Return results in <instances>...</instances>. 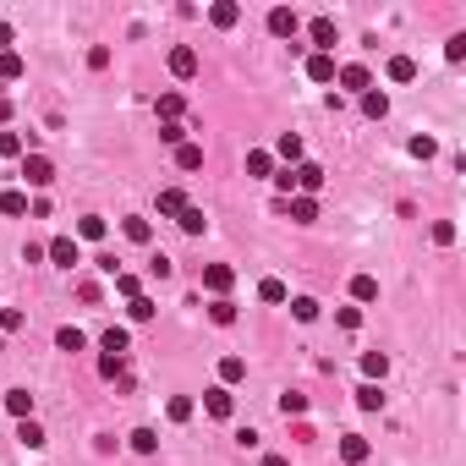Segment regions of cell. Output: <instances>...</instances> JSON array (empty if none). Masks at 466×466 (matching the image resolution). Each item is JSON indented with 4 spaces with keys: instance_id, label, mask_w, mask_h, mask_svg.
Returning a JSON list of instances; mask_svg holds the SVG:
<instances>
[{
    "instance_id": "cell-1",
    "label": "cell",
    "mask_w": 466,
    "mask_h": 466,
    "mask_svg": "<svg viewBox=\"0 0 466 466\" xmlns=\"http://www.w3.org/2000/svg\"><path fill=\"white\" fill-rule=\"evenodd\" d=\"M22 176H28V187H50V181H55V165H50L44 154H22Z\"/></svg>"
},
{
    "instance_id": "cell-2",
    "label": "cell",
    "mask_w": 466,
    "mask_h": 466,
    "mask_svg": "<svg viewBox=\"0 0 466 466\" xmlns=\"http://www.w3.org/2000/svg\"><path fill=\"white\" fill-rule=\"evenodd\" d=\"M44 258H55V263H61V269H72V263H77V236H55V241H50V247H44Z\"/></svg>"
},
{
    "instance_id": "cell-3",
    "label": "cell",
    "mask_w": 466,
    "mask_h": 466,
    "mask_svg": "<svg viewBox=\"0 0 466 466\" xmlns=\"http://www.w3.org/2000/svg\"><path fill=\"white\" fill-rule=\"evenodd\" d=\"M170 72H176V77H198V50H192V44H176V50H170Z\"/></svg>"
},
{
    "instance_id": "cell-4",
    "label": "cell",
    "mask_w": 466,
    "mask_h": 466,
    "mask_svg": "<svg viewBox=\"0 0 466 466\" xmlns=\"http://www.w3.org/2000/svg\"><path fill=\"white\" fill-rule=\"evenodd\" d=\"M269 33H275V39H291V33H297V11H291V6H275V11H269Z\"/></svg>"
},
{
    "instance_id": "cell-5",
    "label": "cell",
    "mask_w": 466,
    "mask_h": 466,
    "mask_svg": "<svg viewBox=\"0 0 466 466\" xmlns=\"http://www.w3.org/2000/svg\"><path fill=\"white\" fill-rule=\"evenodd\" d=\"M231 280H236V269H225V263H209V269H203V285H209L214 297H225V291H231Z\"/></svg>"
},
{
    "instance_id": "cell-6",
    "label": "cell",
    "mask_w": 466,
    "mask_h": 466,
    "mask_svg": "<svg viewBox=\"0 0 466 466\" xmlns=\"http://www.w3.org/2000/svg\"><path fill=\"white\" fill-rule=\"evenodd\" d=\"M203 411H209V417H231V390H225V384H214L209 395H203Z\"/></svg>"
},
{
    "instance_id": "cell-7",
    "label": "cell",
    "mask_w": 466,
    "mask_h": 466,
    "mask_svg": "<svg viewBox=\"0 0 466 466\" xmlns=\"http://www.w3.org/2000/svg\"><path fill=\"white\" fill-rule=\"evenodd\" d=\"M335 77H340L346 88H351V93H368V88H373V77H368V66H340Z\"/></svg>"
},
{
    "instance_id": "cell-8",
    "label": "cell",
    "mask_w": 466,
    "mask_h": 466,
    "mask_svg": "<svg viewBox=\"0 0 466 466\" xmlns=\"http://www.w3.org/2000/svg\"><path fill=\"white\" fill-rule=\"evenodd\" d=\"M209 22L214 28H236V22H241V6H236V0H220V6H209Z\"/></svg>"
},
{
    "instance_id": "cell-9",
    "label": "cell",
    "mask_w": 466,
    "mask_h": 466,
    "mask_svg": "<svg viewBox=\"0 0 466 466\" xmlns=\"http://www.w3.org/2000/svg\"><path fill=\"white\" fill-rule=\"evenodd\" d=\"M368 450H373V445H368L362 433H346V439H340V455H346L351 466H362V461H368Z\"/></svg>"
},
{
    "instance_id": "cell-10",
    "label": "cell",
    "mask_w": 466,
    "mask_h": 466,
    "mask_svg": "<svg viewBox=\"0 0 466 466\" xmlns=\"http://www.w3.org/2000/svg\"><path fill=\"white\" fill-rule=\"evenodd\" d=\"M291 176H297V187H302V198H313V192H318V187H324V170H318V165H297V170H291Z\"/></svg>"
},
{
    "instance_id": "cell-11",
    "label": "cell",
    "mask_w": 466,
    "mask_h": 466,
    "mask_svg": "<svg viewBox=\"0 0 466 466\" xmlns=\"http://www.w3.org/2000/svg\"><path fill=\"white\" fill-rule=\"evenodd\" d=\"M307 77L313 83H335V55H307Z\"/></svg>"
},
{
    "instance_id": "cell-12",
    "label": "cell",
    "mask_w": 466,
    "mask_h": 466,
    "mask_svg": "<svg viewBox=\"0 0 466 466\" xmlns=\"http://www.w3.org/2000/svg\"><path fill=\"white\" fill-rule=\"evenodd\" d=\"M335 39H340V33H335V22H329V17H318V22H313V44H318V55H329V50H335Z\"/></svg>"
},
{
    "instance_id": "cell-13",
    "label": "cell",
    "mask_w": 466,
    "mask_h": 466,
    "mask_svg": "<svg viewBox=\"0 0 466 466\" xmlns=\"http://www.w3.org/2000/svg\"><path fill=\"white\" fill-rule=\"evenodd\" d=\"M285 214L302 220V225H313V220H318V203H313V198H285Z\"/></svg>"
},
{
    "instance_id": "cell-14",
    "label": "cell",
    "mask_w": 466,
    "mask_h": 466,
    "mask_svg": "<svg viewBox=\"0 0 466 466\" xmlns=\"http://www.w3.org/2000/svg\"><path fill=\"white\" fill-rule=\"evenodd\" d=\"M55 346H61V351H83L88 335L77 329V324H61V329H55Z\"/></svg>"
},
{
    "instance_id": "cell-15",
    "label": "cell",
    "mask_w": 466,
    "mask_h": 466,
    "mask_svg": "<svg viewBox=\"0 0 466 466\" xmlns=\"http://www.w3.org/2000/svg\"><path fill=\"white\" fill-rule=\"evenodd\" d=\"M6 411H11V417H28V411H33V395H28V390H6Z\"/></svg>"
},
{
    "instance_id": "cell-16",
    "label": "cell",
    "mask_w": 466,
    "mask_h": 466,
    "mask_svg": "<svg viewBox=\"0 0 466 466\" xmlns=\"http://www.w3.org/2000/svg\"><path fill=\"white\" fill-rule=\"evenodd\" d=\"M247 176H258V181H263V176H275V154L253 149V154H247Z\"/></svg>"
},
{
    "instance_id": "cell-17",
    "label": "cell",
    "mask_w": 466,
    "mask_h": 466,
    "mask_svg": "<svg viewBox=\"0 0 466 466\" xmlns=\"http://www.w3.org/2000/svg\"><path fill=\"white\" fill-rule=\"evenodd\" d=\"M176 225H181L187 236H203V225H209V220H203V209H192V203H187V209L176 214Z\"/></svg>"
},
{
    "instance_id": "cell-18",
    "label": "cell",
    "mask_w": 466,
    "mask_h": 466,
    "mask_svg": "<svg viewBox=\"0 0 466 466\" xmlns=\"http://www.w3.org/2000/svg\"><path fill=\"white\" fill-rule=\"evenodd\" d=\"M22 77V55L17 50H0V83H17Z\"/></svg>"
},
{
    "instance_id": "cell-19",
    "label": "cell",
    "mask_w": 466,
    "mask_h": 466,
    "mask_svg": "<svg viewBox=\"0 0 466 466\" xmlns=\"http://www.w3.org/2000/svg\"><path fill=\"white\" fill-rule=\"evenodd\" d=\"M411 77H417V61H411V55H395V61H390V83H411Z\"/></svg>"
},
{
    "instance_id": "cell-20",
    "label": "cell",
    "mask_w": 466,
    "mask_h": 466,
    "mask_svg": "<svg viewBox=\"0 0 466 466\" xmlns=\"http://www.w3.org/2000/svg\"><path fill=\"white\" fill-rule=\"evenodd\" d=\"M362 115H373V121H384V115H390V99L368 88V93H362Z\"/></svg>"
},
{
    "instance_id": "cell-21",
    "label": "cell",
    "mask_w": 466,
    "mask_h": 466,
    "mask_svg": "<svg viewBox=\"0 0 466 466\" xmlns=\"http://www.w3.org/2000/svg\"><path fill=\"white\" fill-rule=\"evenodd\" d=\"M99 346H105V357H127V329H105Z\"/></svg>"
},
{
    "instance_id": "cell-22",
    "label": "cell",
    "mask_w": 466,
    "mask_h": 466,
    "mask_svg": "<svg viewBox=\"0 0 466 466\" xmlns=\"http://www.w3.org/2000/svg\"><path fill=\"white\" fill-rule=\"evenodd\" d=\"M357 406H362V411H384V390H379V384H362Z\"/></svg>"
},
{
    "instance_id": "cell-23",
    "label": "cell",
    "mask_w": 466,
    "mask_h": 466,
    "mask_svg": "<svg viewBox=\"0 0 466 466\" xmlns=\"http://www.w3.org/2000/svg\"><path fill=\"white\" fill-rule=\"evenodd\" d=\"M258 297H263V302H285L291 291H285V280H275V275H269V280H258Z\"/></svg>"
},
{
    "instance_id": "cell-24",
    "label": "cell",
    "mask_w": 466,
    "mask_h": 466,
    "mask_svg": "<svg viewBox=\"0 0 466 466\" xmlns=\"http://www.w3.org/2000/svg\"><path fill=\"white\" fill-rule=\"evenodd\" d=\"M77 236H83V241H99V236H105V220H99V214H83V220H77Z\"/></svg>"
},
{
    "instance_id": "cell-25",
    "label": "cell",
    "mask_w": 466,
    "mask_h": 466,
    "mask_svg": "<svg viewBox=\"0 0 466 466\" xmlns=\"http://www.w3.org/2000/svg\"><path fill=\"white\" fill-rule=\"evenodd\" d=\"M362 373H368V379H384V373H390V357H384V351H368V357H362Z\"/></svg>"
},
{
    "instance_id": "cell-26",
    "label": "cell",
    "mask_w": 466,
    "mask_h": 466,
    "mask_svg": "<svg viewBox=\"0 0 466 466\" xmlns=\"http://www.w3.org/2000/svg\"><path fill=\"white\" fill-rule=\"evenodd\" d=\"M132 450H137V455H154V450H159V433H154V428H137V433H132Z\"/></svg>"
},
{
    "instance_id": "cell-27",
    "label": "cell",
    "mask_w": 466,
    "mask_h": 466,
    "mask_svg": "<svg viewBox=\"0 0 466 466\" xmlns=\"http://www.w3.org/2000/svg\"><path fill=\"white\" fill-rule=\"evenodd\" d=\"M17 439H22V445H28V450H39V445H44V428H39V423H33V417H22V428H17Z\"/></svg>"
},
{
    "instance_id": "cell-28",
    "label": "cell",
    "mask_w": 466,
    "mask_h": 466,
    "mask_svg": "<svg viewBox=\"0 0 466 466\" xmlns=\"http://www.w3.org/2000/svg\"><path fill=\"white\" fill-rule=\"evenodd\" d=\"M351 297H357V302H373V297H379V280H373V275H357V280H351Z\"/></svg>"
},
{
    "instance_id": "cell-29",
    "label": "cell",
    "mask_w": 466,
    "mask_h": 466,
    "mask_svg": "<svg viewBox=\"0 0 466 466\" xmlns=\"http://www.w3.org/2000/svg\"><path fill=\"white\" fill-rule=\"evenodd\" d=\"M176 165H181V170H198V165H203V149H198V143H181V149H176Z\"/></svg>"
},
{
    "instance_id": "cell-30",
    "label": "cell",
    "mask_w": 466,
    "mask_h": 466,
    "mask_svg": "<svg viewBox=\"0 0 466 466\" xmlns=\"http://www.w3.org/2000/svg\"><path fill=\"white\" fill-rule=\"evenodd\" d=\"M22 149H28V143H22V132H0V159H17Z\"/></svg>"
},
{
    "instance_id": "cell-31",
    "label": "cell",
    "mask_w": 466,
    "mask_h": 466,
    "mask_svg": "<svg viewBox=\"0 0 466 466\" xmlns=\"http://www.w3.org/2000/svg\"><path fill=\"white\" fill-rule=\"evenodd\" d=\"M280 411H285V417H302V411H307V395L285 390V395H280Z\"/></svg>"
},
{
    "instance_id": "cell-32",
    "label": "cell",
    "mask_w": 466,
    "mask_h": 466,
    "mask_svg": "<svg viewBox=\"0 0 466 466\" xmlns=\"http://www.w3.org/2000/svg\"><path fill=\"white\" fill-rule=\"evenodd\" d=\"M121 231H127L132 241H149V236H154V225H149V220H137V214H132V220H121Z\"/></svg>"
},
{
    "instance_id": "cell-33",
    "label": "cell",
    "mask_w": 466,
    "mask_h": 466,
    "mask_svg": "<svg viewBox=\"0 0 466 466\" xmlns=\"http://www.w3.org/2000/svg\"><path fill=\"white\" fill-rule=\"evenodd\" d=\"M220 379H225V384L247 379V362H241V357H225V362H220Z\"/></svg>"
},
{
    "instance_id": "cell-34",
    "label": "cell",
    "mask_w": 466,
    "mask_h": 466,
    "mask_svg": "<svg viewBox=\"0 0 466 466\" xmlns=\"http://www.w3.org/2000/svg\"><path fill=\"white\" fill-rule=\"evenodd\" d=\"M181 110H187V99H181V93H159V115H165V121H176Z\"/></svg>"
},
{
    "instance_id": "cell-35",
    "label": "cell",
    "mask_w": 466,
    "mask_h": 466,
    "mask_svg": "<svg viewBox=\"0 0 466 466\" xmlns=\"http://www.w3.org/2000/svg\"><path fill=\"white\" fill-rule=\"evenodd\" d=\"M181 209H187V198H181L176 187H165V192H159V214H181Z\"/></svg>"
},
{
    "instance_id": "cell-36",
    "label": "cell",
    "mask_w": 466,
    "mask_h": 466,
    "mask_svg": "<svg viewBox=\"0 0 466 466\" xmlns=\"http://www.w3.org/2000/svg\"><path fill=\"white\" fill-rule=\"evenodd\" d=\"M127 313H132V324H149V318L159 313V307H154L149 297H132V307H127Z\"/></svg>"
},
{
    "instance_id": "cell-37",
    "label": "cell",
    "mask_w": 466,
    "mask_h": 466,
    "mask_svg": "<svg viewBox=\"0 0 466 466\" xmlns=\"http://www.w3.org/2000/svg\"><path fill=\"white\" fill-rule=\"evenodd\" d=\"M209 318H214V324H236V302H225V297H214V307H209Z\"/></svg>"
},
{
    "instance_id": "cell-38",
    "label": "cell",
    "mask_w": 466,
    "mask_h": 466,
    "mask_svg": "<svg viewBox=\"0 0 466 466\" xmlns=\"http://www.w3.org/2000/svg\"><path fill=\"white\" fill-rule=\"evenodd\" d=\"M22 324H28V318H22V307H6V313H0V335H17Z\"/></svg>"
},
{
    "instance_id": "cell-39",
    "label": "cell",
    "mask_w": 466,
    "mask_h": 466,
    "mask_svg": "<svg viewBox=\"0 0 466 466\" xmlns=\"http://www.w3.org/2000/svg\"><path fill=\"white\" fill-rule=\"evenodd\" d=\"M280 154H285V159H302V137L297 132H280V143H275Z\"/></svg>"
},
{
    "instance_id": "cell-40",
    "label": "cell",
    "mask_w": 466,
    "mask_h": 466,
    "mask_svg": "<svg viewBox=\"0 0 466 466\" xmlns=\"http://www.w3.org/2000/svg\"><path fill=\"white\" fill-rule=\"evenodd\" d=\"M0 214H28V198L22 192H0Z\"/></svg>"
},
{
    "instance_id": "cell-41",
    "label": "cell",
    "mask_w": 466,
    "mask_h": 466,
    "mask_svg": "<svg viewBox=\"0 0 466 466\" xmlns=\"http://www.w3.org/2000/svg\"><path fill=\"white\" fill-rule=\"evenodd\" d=\"M291 313H297L302 324H313V318H318V302L313 297H297V302H291Z\"/></svg>"
},
{
    "instance_id": "cell-42",
    "label": "cell",
    "mask_w": 466,
    "mask_h": 466,
    "mask_svg": "<svg viewBox=\"0 0 466 466\" xmlns=\"http://www.w3.org/2000/svg\"><path fill=\"white\" fill-rule=\"evenodd\" d=\"M165 411H170V423H187V417H192V401H187V395H176Z\"/></svg>"
},
{
    "instance_id": "cell-43",
    "label": "cell",
    "mask_w": 466,
    "mask_h": 466,
    "mask_svg": "<svg viewBox=\"0 0 466 466\" xmlns=\"http://www.w3.org/2000/svg\"><path fill=\"white\" fill-rule=\"evenodd\" d=\"M159 137H165V143H176V149H181V143H187V127H181V121H165V127H159Z\"/></svg>"
},
{
    "instance_id": "cell-44",
    "label": "cell",
    "mask_w": 466,
    "mask_h": 466,
    "mask_svg": "<svg viewBox=\"0 0 466 466\" xmlns=\"http://www.w3.org/2000/svg\"><path fill=\"white\" fill-rule=\"evenodd\" d=\"M88 66H93V72H105V66H110V50H105V44H93V50H88Z\"/></svg>"
},
{
    "instance_id": "cell-45",
    "label": "cell",
    "mask_w": 466,
    "mask_h": 466,
    "mask_svg": "<svg viewBox=\"0 0 466 466\" xmlns=\"http://www.w3.org/2000/svg\"><path fill=\"white\" fill-rule=\"evenodd\" d=\"M99 373H105V379H115V373H127V357H105V362H99Z\"/></svg>"
},
{
    "instance_id": "cell-46",
    "label": "cell",
    "mask_w": 466,
    "mask_h": 466,
    "mask_svg": "<svg viewBox=\"0 0 466 466\" xmlns=\"http://www.w3.org/2000/svg\"><path fill=\"white\" fill-rule=\"evenodd\" d=\"M433 241H439V247H450V241H455V225H450V220H439V225H433Z\"/></svg>"
},
{
    "instance_id": "cell-47",
    "label": "cell",
    "mask_w": 466,
    "mask_h": 466,
    "mask_svg": "<svg viewBox=\"0 0 466 466\" xmlns=\"http://www.w3.org/2000/svg\"><path fill=\"white\" fill-rule=\"evenodd\" d=\"M99 269H105V275L115 280V275H121V258H115V253H99Z\"/></svg>"
},
{
    "instance_id": "cell-48",
    "label": "cell",
    "mask_w": 466,
    "mask_h": 466,
    "mask_svg": "<svg viewBox=\"0 0 466 466\" xmlns=\"http://www.w3.org/2000/svg\"><path fill=\"white\" fill-rule=\"evenodd\" d=\"M115 291H121V297H137V275H115Z\"/></svg>"
},
{
    "instance_id": "cell-49",
    "label": "cell",
    "mask_w": 466,
    "mask_h": 466,
    "mask_svg": "<svg viewBox=\"0 0 466 466\" xmlns=\"http://www.w3.org/2000/svg\"><path fill=\"white\" fill-rule=\"evenodd\" d=\"M445 55H450V61H466V33H455V39H450Z\"/></svg>"
},
{
    "instance_id": "cell-50",
    "label": "cell",
    "mask_w": 466,
    "mask_h": 466,
    "mask_svg": "<svg viewBox=\"0 0 466 466\" xmlns=\"http://www.w3.org/2000/svg\"><path fill=\"white\" fill-rule=\"evenodd\" d=\"M0 50H11V22H0Z\"/></svg>"
},
{
    "instance_id": "cell-51",
    "label": "cell",
    "mask_w": 466,
    "mask_h": 466,
    "mask_svg": "<svg viewBox=\"0 0 466 466\" xmlns=\"http://www.w3.org/2000/svg\"><path fill=\"white\" fill-rule=\"evenodd\" d=\"M263 466H291V461H285V455H263Z\"/></svg>"
},
{
    "instance_id": "cell-52",
    "label": "cell",
    "mask_w": 466,
    "mask_h": 466,
    "mask_svg": "<svg viewBox=\"0 0 466 466\" xmlns=\"http://www.w3.org/2000/svg\"><path fill=\"white\" fill-rule=\"evenodd\" d=\"M0 121H11V99H0Z\"/></svg>"
},
{
    "instance_id": "cell-53",
    "label": "cell",
    "mask_w": 466,
    "mask_h": 466,
    "mask_svg": "<svg viewBox=\"0 0 466 466\" xmlns=\"http://www.w3.org/2000/svg\"><path fill=\"white\" fill-rule=\"evenodd\" d=\"M0 351H6V335H0Z\"/></svg>"
}]
</instances>
